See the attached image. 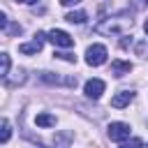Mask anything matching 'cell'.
I'll return each mask as SVG.
<instances>
[{
    "instance_id": "cell-7",
    "label": "cell",
    "mask_w": 148,
    "mask_h": 148,
    "mask_svg": "<svg viewBox=\"0 0 148 148\" xmlns=\"http://www.w3.org/2000/svg\"><path fill=\"white\" fill-rule=\"evenodd\" d=\"M39 79H42V81H46V83H56V86H69V88H74V86H76V76L62 79V76H56V74H51V72H42V74H39Z\"/></svg>"
},
{
    "instance_id": "cell-15",
    "label": "cell",
    "mask_w": 148,
    "mask_h": 148,
    "mask_svg": "<svg viewBox=\"0 0 148 148\" xmlns=\"http://www.w3.org/2000/svg\"><path fill=\"white\" fill-rule=\"evenodd\" d=\"M5 28H7V16L0 12V30H5Z\"/></svg>"
},
{
    "instance_id": "cell-12",
    "label": "cell",
    "mask_w": 148,
    "mask_h": 148,
    "mask_svg": "<svg viewBox=\"0 0 148 148\" xmlns=\"http://www.w3.org/2000/svg\"><path fill=\"white\" fill-rule=\"evenodd\" d=\"M86 18H88V14H86V12H81V9L65 14V21H69V23H83Z\"/></svg>"
},
{
    "instance_id": "cell-4",
    "label": "cell",
    "mask_w": 148,
    "mask_h": 148,
    "mask_svg": "<svg viewBox=\"0 0 148 148\" xmlns=\"http://www.w3.org/2000/svg\"><path fill=\"white\" fill-rule=\"evenodd\" d=\"M49 37L44 35V32H37L30 42H25V44H18V51L23 53V56H32V53H39L42 49H44V42H46Z\"/></svg>"
},
{
    "instance_id": "cell-8",
    "label": "cell",
    "mask_w": 148,
    "mask_h": 148,
    "mask_svg": "<svg viewBox=\"0 0 148 148\" xmlns=\"http://www.w3.org/2000/svg\"><path fill=\"white\" fill-rule=\"evenodd\" d=\"M132 99H134V92H132V90H118V92L111 97V106H113V109H125Z\"/></svg>"
},
{
    "instance_id": "cell-11",
    "label": "cell",
    "mask_w": 148,
    "mask_h": 148,
    "mask_svg": "<svg viewBox=\"0 0 148 148\" xmlns=\"http://www.w3.org/2000/svg\"><path fill=\"white\" fill-rule=\"evenodd\" d=\"M12 139V125L7 118H0V143H7Z\"/></svg>"
},
{
    "instance_id": "cell-10",
    "label": "cell",
    "mask_w": 148,
    "mask_h": 148,
    "mask_svg": "<svg viewBox=\"0 0 148 148\" xmlns=\"http://www.w3.org/2000/svg\"><path fill=\"white\" fill-rule=\"evenodd\" d=\"M35 123H37V127H53L58 120H56V116H51V113H37Z\"/></svg>"
},
{
    "instance_id": "cell-19",
    "label": "cell",
    "mask_w": 148,
    "mask_h": 148,
    "mask_svg": "<svg viewBox=\"0 0 148 148\" xmlns=\"http://www.w3.org/2000/svg\"><path fill=\"white\" fill-rule=\"evenodd\" d=\"M146 5H148V0H146Z\"/></svg>"
},
{
    "instance_id": "cell-18",
    "label": "cell",
    "mask_w": 148,
    "mask_h": 148,
    "mask_svg": "<svg viewBox=\"0 0 148 148\" xmlns=\"http://www.w3.org/2000/svg\"><path fill=\"white\" fill-rule=\"evenodd\" d=\"M143 30H146V35H148V18H146V23H143Z\"/></svg>"
},
{
    "instance_id": "cell-9",
    "label": "cell",
    "mask_w": 148,
    "mask_h": 148,
    "mask_svg": "<svg viewBox=\"0 0 148 148\" xmlns=\"http://www.w3.org/2000/svg\"><path fill=\"white\" fill-rule=\"evenodd\" d=\"M132 72V62L130 60H113L111 62V74L113 76H125Z\"/></svg>"
},
{
    "instance_id": "cell-17",
    "label": "cell",
    "mask_w": 148,
    "mask_h": 148,
    "mask_svg": "<svg viewBox=\"0 0 148 148\" xmlns=\"http://www.w3.org/2000/svg\"><path fill=\"white\" fill-rule=\"evenodd\" d=\"M16 2H21V5H32V2H37V0H16Z\"/></svg>"
},
{
    "instance_id": "cell-16",
    "label": "cell",
    "mask_w": 148,
    "mask_h": 148,
    "mask_svg": "<svg viewBox=\"0 0 148 148\" xmlns=\"http://www.w3.org/2000/svg\"><path fill=\"white\" fill-rule=\"evenodd\" d=\"M76 2H81V0H60V5H65V7H69V5H76Z\"/></svg>"
},
{
    "instance_id": "cell-14",
    "label": "cell",
    "mask_w": 148,
    "mask_h": 148,
    "mask_svg": "<svg viewBox=\"0 0 148 148\" xmlns=\"http://www.w3.org/2000/svg\"><path fill=\"white\" fill-rule=\"evenodd\" d=\"M56 58H62V60H67V62H74L76 60V56H72V53H53Z\"/></svg>"
},
{
    "instance_id": "cell-6",
    "label": "cell",
    "mask_w": 148,
    "mask_h": 148,
    "mask_svg": "<svg viewBox=\"0 0 148 148\" xmlns=\"http://www.w3.org/2000/svg\"><path fill=\"white\" fill-rule=\"evenodd\" d=\"M104 81L102 79H88L86 81V86H83V92H86V97H90V99H99L102 97V92H104Z\"/></svg>"
},
{
    "instance_id": "cell-5",
    "label": "cell",
    "mask_w": 148,
    "mask_h": 148,
    "mask_svg": "<svg viewBox=\"0 0 148 148\" xmlns=\"http://www.w3.org/2000/svg\"><path fill=\"white\" fill-rule=\"evenodd\" d=\"M46 37H49V42H51L53 46H60V49H72V46H74V39H72L65 30H51Z\"/></svg>"
},
{
    "instance_id": "cell-13",
    "label": "cell",
    "mask_w": 148,
    "mask_h": 148,
    "mask_svg": "<svg viewBox=\"0 0 148 148\" xmlns=\"http://www.w3.org/2000/svg\"><path fill=\"white\" fill-rule=\"evenodd\" d=\"M9 67H12V60L7 53H0V79H5L9 74Z\"/></svg>"
},
{
    "instance_id": "cell-2",
    "label": "cell",
    "mask_w": 148,
    "mask_h": 148,
    "mask_svg": "<svg viewBox=\"0 0 148 148\" xmlns=\"http://www.w3.org/2000/svg\"><path fill=\"white\" fill-rule=\"evenodd\" d=\"M106 134H109V139H111V141H116V143H125V141L130 139V134H132V127H130L127 123L116 120V123H109Z\"/></svg>"
},
{
    "instance_id": "cell-1",
    "label": "cell",
    "mask_w": 148,
    "mask_h": 148,
    "mask_svg": "<svg viewBox=\"0 0 148 148\" xmlns=\"http://www.w3.org/2000/svg\"><path fill=\"white\" fill-rule=\"evenodd\" d=\"M127 28H132V18L127 14L109 16L102 23H97V32H104V35H123Z\"/></svg>"
},
{
    "instance_id": "cell-3",
    "label": "cell",
    "mask_w": 148,
    "mask_h": 148,
    "mask_svg": "<svg viewBox=\"0 0 148 148\" xmlns=\"http://www.w3.org/2000/svg\"><path fill=\"white\" fill-rule=\"evenodd\" d=\"M86 62L90 67H99L106 62V46L104 44H92L86 49Z\"/></svg>"
}]
</instances>
